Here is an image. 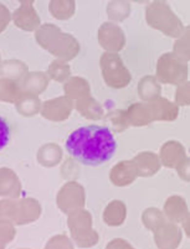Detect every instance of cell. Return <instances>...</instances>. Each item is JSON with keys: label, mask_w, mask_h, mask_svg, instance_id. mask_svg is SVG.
<instances>
[{"label": "cell", "mask_w": 190, "mask_h": 249, "mask_svg": "<svg viewBox=\"0 0 190 249\" xmlns=\"http://www.w3.org/2000/svg\"><path fill=\"white\" fill-rule=\"evenodd\" d=\"M65 146L76 161L87 166H98L112 159L117 142L107 126L86 125L72 132Z\"/></svg>", "instance_id": "6da1fadb"}, {"label": "cell", "mask_w": 190, "mask_h": 249, "mask_svg": "<svg viewBox=\"0 0 190 249\" xmlns=\"http://www.w3.org/2000/svg\"><path fill=\"white\" fill-rule=\"evenodd\" d=\"M15 26L24 31H36L40 28V18L33 5H20L11 14Z\"/></svg>", "instance_id": "7a4b0ae2"}, {"label": "cell", "mask_w": 190, "mask_h": 249, "mask_svg": "<svg viewBox=\"0 0 190 249\" xmlns=\"http://www.w3.org/2000/svg\"><path fill=\"white\" fill-rule=\"evenodd\" d=\"M21 195V182L15 171L0 167V197L18 198Z\"/></svg>", "instance_id": "3957f363"}, {"label": "cell", "mask_w": 190, "mask_h": 249, "mask_svg": "<svg viewBox=\"0 0 190 249\" xmlns=\"http://www.w3.org/2000/svg\"><path fill=\"white\" fill-rule=\"evenodd\" d=\"M47 83H49V78H47L46 73L38 71H29L19 82V87L21 89V93L38 96V94L44 92Z\"/></svg>", "instance_id": "277c9868"}, {"label": "cell", "mask_w": 190, "mask_h": 249, "mask_svg": "<svg viewBox=\"0 0 190 249\" xmlns=\"http://www.w3.org/2000/svg\"><path fill=\"white\" fill-rule=\"evenodd\" d=\"M29 72L28 65L21 60H5L0 63V78H9L19 83Z\"/></svg>", "instance_id": "5b68a950"}, {"label": "cell", "mask_w": 190, "mask_h": 249, "mask_svg": "<svg viewBox=\"0 0 190 249\" xmlns=\"http://www.w3.org/2000/svg\"><path fill=\"white\" fill-rule=\"evenodd\" d=\"M15 108H17V112L20 115L30 118L36 115L41 110V102H40L38 96L22 93L19 97V99L15 102Z\"/></svg>", "instance_id": "8992f818"}, {"label": "cell", "mask_w": 190, "mask_h": 249, "mask_svg": "<svg viewBox=\"0 0 190 249\" xmlns=\"http://www.w3.org/2000/svg\"><path fill=\"white\" fill-rule=\"evenodd\" d=\"M40 212V207L38 201L34 198H22L18 201V211L15 216V221L18 223H26L31 219L36 218Z\"/></svg>", "instance_id": "52a82bcc"}, {"label": "cell", "mask_w": 190, "mask_h": 249, "mask_svg": "<svg viewBox=\"0 0 190 249\" xmlns=\"http://www.w3.org/2000/svg\"><path fill=\"white\" fill-rule=\"evenodd\" d=\"M21 94L19 83L9 78H0V102L15 104Z\"/></svg>", "instance_id": "ba28073f"}, {"label": "cell", "mask_w": 190, "mask_h": 249, "mask_svg": "<svg viewBox=\"0 0 190 249\" xmlns=\"http://www.w3.org/2000/svg\"><path fill=\"white\" fill-rule=\"evenodd\" d=\"M49 10L56 19L66 20L74 14L75 0H51L49 4Z\"/></svg>", "instance_id": "9c48e42d"}, {"label": "cell", "mask_w": 190, "mask_h": 249, "mask_svg": "<svg viewBox=\"0 0 190 249\" xmlns=\"http://www.w3.org/2000/svg\"><path fill=\"white\" fill-rule=\"evenodd\" d=\"M62 106H65V104L61 99L45 102L41 108L42 117L47 118V119H53V121H58L60 118H62Z\"/></svg>", "instance_id": "30bf717a"}, {"label": "cell", "mask_w": 190, "mask_h": 249, "mask_svg": "<svg viewBox=\"0 0 190 249\" xmlns=\"http://www.w3.org/2000/svg\"><path fill=\"white\" fill-rule=\"evenodd\" d=\"M56 153H57V148L55 146V144H46L38 151V161L42 166H54V164L57 161L54 156Z\"/></svg>", "instance_id": "8fae6325"}, {"label": "cell", "mask_w": 190, "mask_h": 249, "mask_svg": "<svg viewBox=\"0 0 190 249\" xmlns=\"http://www.w3.org/2000/svg\"><path fill=\"white\" fill-rule=\"evenodd\" d=\"M18 211L17 198H5L0 201V218H15Z\"/></svg>", "instance_id": "7c38bea8"}, {"label": "cell", "mask_w": 190, "mask_h": 249, "mask_svg": "<svg viewBox=\"0 0 190 249\" xmlns=\"http://www.w3.org/2000/svg\"><path fill=\"white\" fill-rule=\"evenodd\" d=\"M10 140V128L3 117H0V150H3Z\"/></svg>", "instance_id": "4fadbf2b"}, {"label": "cell", "mask_w": 190, "mask_h": 249, "mask_svg": "<svg viewBox=\"0 0 190 249\" xmlns=\"http://www.w3.org/2000/svg\"><path fill=\"white\" fill-rule=\"evenodd\" d=\"M11 21V13L4 4L0 3V34L5 31Z\"/></svg>", "instance_id": "5bb4252c"}, {"label": "cell", "mask_w": 190, "mask_h": 249, "mask_svg": "<svg viewBox=\"0 0 190 249\" xmlns=\"http://www.w3.org/2000/svg\"><path fill=\"white\" fill-rule=\"evenodd\" d=\"M21 5H33L35 0H18Z\"/></svg>", "instance_id": "9a60e30c"}, {"label": "cell", "mask_w": 190, "mask_h": 249, "mask_svg": "<svg viewBox=\"0 0 190 249\" xmlns=\"http://www.w3.org/2000/svg\"><path fill=\"white\" fill-rule=\"evenodd\" d=\"M0 63H1V56H0Z\"/></svg>", "instance_id": "2e32d148"}, {"label": "cell", "mask_w": 190, "mask_h": 249, "mask_svg": "<svg viewBox=\"0 0 190 249\" xmlns=\"http://www.w3.org/2000/svg\"><path fill=\"white\" fill-rule=\"evenodd\" d=\"M142 1H143V0H142Z\"/></svg>", "instance_id": "e0dca14e"}]
</instances>
